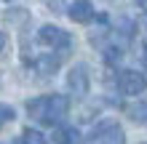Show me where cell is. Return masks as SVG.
Wrapping results in <instances>:
<instances>
[{
  "instance_id": "cell-1",
  "label": "cell",
  "mask_w": 147,
  "mask_h": 144,
  "mask_svg": "<svg viewBox=\"0 0 147 144\" xmlns=\"http://www.w3.org/2000/svg\"><path fill=\"white\" fill-rule=\"evenodd\" d=\"M27 115L35 123L43 125H62L70 115V101L62 94H46V96H35L27 101Z\"/></svg>"
},
{
  "instance_id": "cell-12",
  "label": "cell",
  "mask_w": 147,
  "mask_h": 144,
  "mask_svg": "<svg viewBox=\"0 0 147 144\" xmlns=\"http://www.w3.org/2000/svg\"><path fill=\"white\" fill-rule=\"evenodd\" d=\"M13 117H16V109H13V107L0 104V131H3V125H5V123H11Z\"/></svg>"
},
{
  "instance_id": "cell-15",
  "label": "cell",
  "mask_w": 147,
  "mask_h": 144,
  "mask_svg": "<svg viewBox=\"0 0 147 144\" xmlns=\"http://www.w3.org/2000/svg\"><path fill=\"white\" fill-rule=\"evenodd\" d=\"M134 3H136V5H139V8H142V11H147V0H134Z\"/></svg>"
},
{
  "instance_id": "cell-13",
  "label": "cell",
  "mask_w": 147,
  "mask_h": 144,
  "mask_svg": "<svg viewBox=\"0 0 147 144\" xmlns=\"http://www.w3.org/2000/svg\"><path fill=\"white\" fill-rule=\"evenodd\" d=\"M46 5L51 8V11H56V13L64 11V0H46Z\"/></svg>"
},
{
  "instance_id": "cell-11",
  "label": "cell",
  "mask_w": 147,
  "mask_h": 144,
  "mask_svg": "<svg viewBox=\"0 0 147 144\" xmlns=\"http://www.w3.org/2000/svg\"><path fill=\"white\" fill-rule=\"evenodd\" d=\"M13 144H46V136L35 128H24L19 136L13 139Z\"/></svg>"
},
{
  "instance_id": "cell-9",
  "label": "cell",
  "mask_w": 147,
  "mask_h": 144,
  "mask_svg": "<svg viewBox=\"0 0 147 144\" xmlns=\"http://www.w3.org/2000/svg\"><path fill=\"white\" fill-rule=\"evenodd\" d=\"M3 21L11 24V27H24V24L30 21V11L27 8H11V11L3 13Z\"/></svg>"
},
{
  "instance_id": "cell-8",
  "label": "cell",
  "mask_w": 147,
  "mask_h": 144,
  "mask_svg": "<svg viewBox=\"0 0 147 144\" xmlns=\"http://www.w3.org/2000/svg\"><path fill=\"white\" fill-rule=\"evenodd\" d=\"M54 144H83V136L72 125H59V131L54 136Z\"/></svg>"
},
{
  "instance_id": "cell-4",
  "label": "cell",
  "mask_w": 147,
  "mask_h": 144,
  "mask_svg": "<svg viewBox=\"0 0 147 144\" xmlns=\"http://www.w3.org/2000/svg\"><path fill=\"white\" fill-rule=\"evenodd\" d=\"M115 83H118V91L123 96H139L147 91V78L136 70H120Z\"/></svg>"
},
{
  "instance_id": "cell-14",
  "label": "cell",
  "mask_w": 147,
  "mask_h": 144,
  "mask_svg": "<svg viewBox=\"0 0 147 144\" xmlns=\"http://www.w3.org/2000/svg\"><path fill=\"white\" fill-rule=\"evenodd\" d=\"M5 46H8V38H5V32H0V54L5 51Z\"/></svg>"
},
{
  "instance_id": "cell-3",
  "label": "cell",
  "mask_w": 147,
  "mask_h": 144,
  "mask_svg": "<svg viewBox=\"0 0 147 144\" xmlns=\"http://www.w3.org/2000/svg\"><path fill=\"white\" fill-rule=\"evenodd\" d=\"M86 144H126V133L115 120H102L91 128Z\"/></svg>"
},
{
  "instance_id": "cell-5",
  "label": "cell",
  "mask_w": 147,
  "mask_h": 144,
  "mask_svg": "<svg viewBox=\"0 0 147 144\" xmlns=\"http://www.w3.org/2000/svg\"><path fill=\"white\" fill-rule=\"evenodd\" d=\"M91 88V72L86 64H75L70 72H67V91L75 96V99H83Z\"/></svg>"
},
{
  "instance_id": "cell-6",
  "label": "cell",
  "mask_w": 147,
  "mask_h": 144,
  "mask_svg": "<svg viewBox=\"0 0 147 144\" xmlns=\"http://www.w3.org/2000/svg\"><path fill=\"white\" fill-rule=\"evenodd\" d=\"M24 62L30 64V70L38 78H54L62 67V56L59 54H40V56H27Z\"/></svg>"
},
{
  "instance_id": "cell-2",
  "label": "cell",
  "mask_w": 147,
  "mask_h": 144,
  "mask_svg": "<svg viewBox=\"0 0 147 144\" xmlns=\"http://www.w3.org/2000/svg\"><path fill=\"white\" fill-rule=\"evenodd\" d=\"M38 43L51 48L54 54H67V51H72V35L70 32H64L62 27H56V24H43V27L38 29Z\"/></svg>"
},
{
  "instance_id": "cell-10",
  "label": "cell",
  "mask_w": 147,
  "mask_h": 144,
  "mask_svg": "<svg viewBox=\"0 0 147 144\" xmlns=\"http://www.w3.org/2000/svg\"><path fill=\"white\" fill-rule=\"evenodd\" d=\"M126 115L131 117L134 123H139V125H147V99H142V101H134V104L126 109Z\"/></svg>"
},
{
  "instance_id": "cell-16",
  "label": "cell",
  "mask_w": 147,
  "mask_h": 144,
  "mask_svg": "<svg viewBox=\"0 0 147 144\" xmlns=\"http://www.w3.org/2000/svg\"><path fill=\"white\" fill-rule=\"evenodd\" d=\"M144 144H147V141H144Z\"/></svg>"
},
{
  "instance_id": "cell-7",
  "label": "cell",
  "mask_w": 147,
  "mask_h": 144,
  "mask_svg": "<svg viewBox=\"0 0 147 144\" xmlns=\"http://www.w3.org/2000/svg\"><path fill=\"white\" fill-rule=\"evenodd\" d=\"M67 16L75 21V24H88V21H94V3L91 0H72L70 3V8H67Z\"/></svg>"
}]
</instances>
